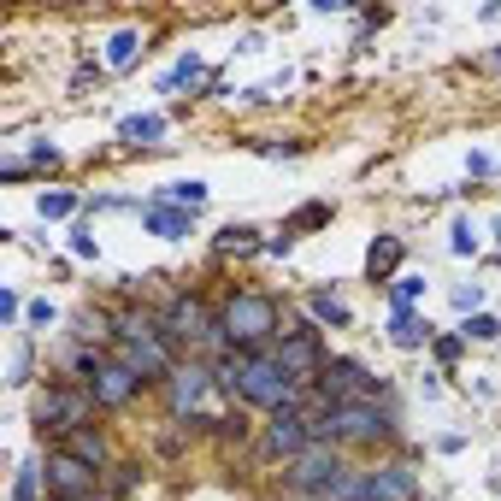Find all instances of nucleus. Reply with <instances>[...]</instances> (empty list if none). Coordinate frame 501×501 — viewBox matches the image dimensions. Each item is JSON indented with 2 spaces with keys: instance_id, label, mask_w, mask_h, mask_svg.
<instances>
[{
  "instance_id": "nucleus-17",
  "label": "nucleus",
  "mask_w": 501,
  "mask_h": 501,
  "mask_svg": "<svg viewBox=\"0 0 501 501\" xmlns=\"http://www.w3.org/2000/svg\"><path fill=\"white\" fill-rule=\"evenodd\" d=\"M390 336H395V348H419V343H431V324H424L413 307H401L395 324H390Z\"/></svg>"
},
{
  "instance_id": "nucleus-28",
  "label": "nucleus",
  "mask_w": 501,
  "mask_h": 501,
  "mask_svg": "<svg viewBox=\"0 0 501 501\" xmlns=\"http://www.w3.org/2000/svg\"><path fill=\"white\" fill-rule=\"evenodd\" d=\"M312 319H319V324H336V331H343V324H348V307H343L336 295H312Z\"/></svg>"
},
{
  "instance_id": "nucleus-8",
  "label": "nucleus",
  "mask_w": 501,
  "mask_h": 501,
  "mask_svg": "<svg viewBox=\"0 0 501 501\" xmlns=\"http://www.w3.org/2000/svg\"><path fill=\"white\" fill-rule=\"evenodd\" d=\"M271 360H278L283 372H290L295 383H319V372H324V336H319V324H301V331H283L278 343H271Z\"/></svg>"
},
{
  "instance_id": "nucleus-19",
  "label": "nucleus",
  "mask_w": 501,
  "mask_h": 501,
  "mask_svg": "<svg viewBox=\"0 0 501 501\" xmlns=\"http://www.w3.org/2000/svg\"><path fill=\"white\" fill-rule=\"evenodd\" d=\"M219 248L224 254H266V242H254V230H248V224H230V230H219Z\"/></svg>"
},
{
  "instance_id": "nucleus-12",
  "label": "nucleus",
  "mask_w": 501,
  "mask_h": 501,
  "mask_svg": "<svg viewBox=\"0 0 501 501\" xmlns=\"http://www.w3.org/2000/svg\"><path fill=\"white\" fill-rule=\"evenodd\" d=\"M89 395L100 401V413H124L136 395H142V378H136L124 360H107V366H100L95 378H89Z\"/></svg>"
},
{
  "instance_id": "nucleus-21",
  "label": "nucleus",
  "mask_w": 501,
  "mask_h": 501,
  "mask_svg": "<svg viewBox=\"0 0 501 501\" xmlns=\"http://www.w3.org/2000/svg\"><path fill=\"white\" fill-rule=\"evenodd\" d=\"M136 484H142V460H118V466H112V478H107V496L112 501H124L136 490Z\"/></svg>"
},
{
  "instance_id": "nucleus-32",
  "label": "nucleus",
  "mask_w": 501,
  "mask_h": 501,
  "mask_svg": "<svg viewBox=\"0 0 501 501\" xmlns=\"http://www.w3.org/2000/svg\"><path fill=\"white\" fill-rule=\"evenodd\" d=\"M460 354H466V336H436V360H443V366H455Z\"/></svg>"
},
{
  "instance_id": "nucleus-20",
  "label": "nucleus",
  "mask_w": 501,
  "mask_h": 501,
  "mask_svg": "<svg viewBox=\"0 0 501 501\" xmlns=\"http://www.w3.org/2000/svg\"><path fill=\"white\" fill-rule=\"evenodd\" d=\"M324 224H331V207H324V200H307V207H295L290 212V224H283V230H324Z\"/></svg>"
},
{
  "instance_id": "nucleus-14",
  "label": "nucleus",
  "mask_w": 501,
  "mask_h": 501,
  "mask_svg": "<svg viewBox=\"0 0 501 501\" xmlns=\"http://www.w3.org/2000/svg\"><path fill=\"white\" fill-rule=\"evenodd\" d=\"M401 260H407V242L401 236H372V248H366V278L372 283H395V271H401Z\"/></svg>"
},
{
  "instance_id": "nucleus-15",
  "label": "nucleus",
  "mask_w": 501,
  "mask_h": 501,
  "mask_svg": "<svg viewBox=\"0 0 501 501\" xmlns=\"http://www.w3.org/2000/svg\"><path fill=\"white\" fill-rule=\"evenodd\" d=\"M59 448H71L77 460H89L95 472H112V448H107V431H100V424H83V431H71Z\"/></svg>"
},
{
  "instance_id": "nucleus-11",
  "label": "nucleus",
  "mask_w": 501,
  "mask_h": 501,
  "mask_svg": "<svg viewBox=\"0 0 501 501\" xmlns=\"http://www.w3.org/2000/svg\"><path fill=\"white\" fill-rule=\"evenodd\" d=\"M312 443V419L307 407H283V413H266V460H290L301 455V448Z\"/></svg>"
},
{
  "instance_id": "nucleus-6",
  "label": "nucleus",
  "mask_w": 501,
  "mask_h": 501,
  "mask_svg": "<svg viewBox=\"0 0 501 501\" xmlns=\"http://www.w3.org/2000/svg\"><path fill=\"white\" fill-rule=\"evenodd\" d=\"M343 472H348V460H343V448H336V443H307L290 466H283V484H290L295 496H319L324 501Z\"/></svg>"
},
{
  "instance_id": "nucleus-10",
  "label": "nucleus",
  "mask_w": 501,
  "mask_h": 501,
  "mask_svg": "<svg viewBox=\"0 0 501 501\" xmlns=\"http://www.w3.org/2000/svg\"><path fill=\"white\" fill-rule=\"evenodd\" d=\"M312 390H324L331 401H378V378H372V372L360 366V360H348V354H331Z\"/></svg>"
},
{
  "instance_id": "nucleus-31",
  "label": "nucleus",
  "mask_w": 501,
  "mask_h": 501,
  "mask_svg": "<svg viewBox=\"0 0 501 501\" xmlns=\"http://www.w3.org/2000/svg\"><path fill=\"white\" fill-rule=\"evenodd\" d=\"M419 290H424L419 278H395V283H390V295H395V312H401V307H413V301H419Z\"/></svg>"
},
{
  "instance_id": "nucleus-18",
  "label": "nucleus",
  "mask_w": 501,
  "mask_h": 501,
  "mask_svg": "<svg viewBox=\"0 0 501 501\" xmlns=\"http://www.w3.org/2000/svg\"><path fill=\"white\" fill-rule=\"evenodd\" d=\"M159 136H166V118H159V112H148V118H124V142H136V148H154Z\"/></svg>"
},
{
  "instance_id": "nucleus-38",
  "label": "nucleus",
  "mask_w": 501,
  "mask_h": 501,
  "mask_svg": "<svg viewBox=\"0 0 501 501\" xmlns=\"http://www.w3.org/2000/svg\"><path fill=\"white\" fill-rule=\"evenodd\" d=\"M71 254H77V260H95V242H89V236L77 230V236H71Z\"/></svg>"
},
{
  "instance_id": "nucleus-29",
  "label": "nucleus",
  "mask_w": 501,
  "mask_h": 501,
  "mask_svg": "<svg viewBox=\"0 0 501 501\" xmlns=\"http://www.w3.org/2000/svg\"><path fill=\"white\" fill-rule=\"evenodd\" d=\"M460 336H466V343H472V336H478V343H496V336H501V319H490V312H472V319L460 324Z\"/></svg>"
},
{
  "instance_id": "nucleus-9",
  "label": "nucleus",
  "mask_w": 501,
  "mask_h": 501,
  "mask_svg": "<svg viewBox=\"0 0 501 501\" xmlns=\"http://www.w3.org/2000/svg\"><path fill=\"white\" fill-rule=\"evenodd\" d=\"M212 390H219V378H212L207 360H183V366L166 378V390H159V395H166L171 419H200V407H207Z\"/></svg>"
},
{
  "instance_id": "nucleus-34",
  "label": "nucleus",
  "mask_w": 501,
  "mask_h": 501,
  "mask_svg": "<svg viewBox=\"0 0 501 501\" xmlns=\"http://www.w3.org/2000/svg\"><path fill=\"white\" fill-rule=\"evenodd\" d=\"M472 248H478V236H472L466 219H460V224H455V254H472Z\"/></svg>"
},
{
  "instance_id": "nucleus-36",
  "label": "nucleus",
  "mask_w": 501,
  "mask_h": 501,
  "mask_svg": "<svg viewBox=\"0 0 501 501\" xmlns=\"http://www.w3.org/2000/svg\"><path fill=\"white\" fill-rule=\"evenodd\" d=\"M478 301H484V295H478V283H472V290H455V307H460V312H472Z\"/></svg>"
},
{
  "instance_id": "nucleus-37",
  "label": "nucleus",
  "mask_w": 501,
  "mask_h": 501,
  "mask_svg": "<svg viewBox=\"0 0 501 501\" xmlns=\"http://www.w3.org/2000/svg\"><path fill=\"white\" fill-rule=\"evenodd\" d=\"M24 319H30V324H54V307H47V301H36V307L24 312Z\"/></svg>"
},
{
  "instance_id": "nucleus-2",
  "label": "nucleus",
  "mask_w": 501,
  "mask_h": 501,
  "mask_svg": "<svg viewBox=\"0 0 501 501\" xmlns=\"http://www.w3.org/2000/svg\"><path fill=\"white\" fill-rule=\"evenodd\" d=\"M219 324H224V343H230L236 354L271 348V343L283 336L278 295H266V290H224V301H219Z\"/></svg>"
},
{
  "instance_id": "nucleus-16",
  "label": "nucleus",
  "mask_w": 501,
  "mask_h": 501,
  "mask_svg": "<svg viewBox=\"0 0 501 501\" xmlns=\"http://www.w3.org/2000/svg\"><path fill=\"white\" fill-rule=\"evenodd\" d=\"M148 230H154V236H166V242H183V236H195V212L154 200V207H148Z\"/></svg>"
},
{
  "instance_id": "nucleus-4",
  "label": "nucleus",
  "mask_w": 501,
  "mask_h": 501,
  "mask_svg": "<svg viewBox=\"0 0 501 501\" xmlns=\"http://www.w3.org/2000/svg\"><path fill=\"white\" fill-rule=\"evenodd\" d=\"M166 331L171 343L189 354V348H200V354H230V343H224V324H219V307H212L200 290H178L166 307Z\"/></svg>"
},
{
  "instance_id": "nucleus-39",
  "label": "nucleus",
  "mask_w": 501,
  "mask_h": 501,
  "mask_svg": "<svg viewBox=\"0 0 501 501\" xmlns=\"http://www.w3.org/2000/svg\"><path fill=\"white\" fill-rule=\"evenodd\" d=\"M484 66H490V71H501V47H496V54H484Z\"/></svg>"
},
{
  "instance_id": "nucleus-23",
  "label": "nucleus",
  "mask_w": 501,
  "mask_h": 501,
  "mask_svg": "<svg viewBox=\"0 0 501 501\" xmlns=\"http://www.w3.org/2000/svg\"><path fill=\"white\" fill-rule=\"evenodd\" d=\"M136 54H142V36H136V30H124V36H112L107 66H112V71H124V66H136Z\"/></svg>"
},
{
  "instance_id": "nucleus-22",
  "label": "nucleus",
  "mask_w": 501,
  "mask_h": 501,
  "mask_svg": "<svg viewBox=\"0 0 501 501\" xmlns=\"http://www.w3.org/2000/svg\"><path fill=\"white\" fill-rule=\"evenodd\" d=\"M324 501H366V466H348L343 478L331 484V496Z\"/></svg>"
},
{
  "instance_id": "nucleus-35",
  "label": "nucleus",
  "mask_w": 501,
  "mask_h": 501,
  "mask_svg": "<svg viewBox=\"0 0 501 501\" xmlns=\"http://www.w3.org/2000/svg\"><path fill=\"white\" fill-rule=\"evenodd\" d=\"M30 166H36V171H54V166H59V148H47V142H42V148L30 154Z\"/></svg>"
},
{
  "instance_id": "nucleus-24",
  "label": "nucleus",
  "mask_w": 501,
  "mask_h": 501,
  "mask_svg": "<svg viewBox=\"0 0 501 501\" xmlns=\"http://www.w3.org/2000/svg\"><path fill=\"white\" fill-rule=\"evenodd\" d=\"M36 212H42V219H71V212H77V195L71 189H47L42 200H36Z\"/></svg>"
},
{
  "instance_id": "nucleus-40",
  "label": "nucleus",
  "mask_w": 501,
  "mask_h": 501,
  "mask_svg": "<svg viewBox=\"0 0 501 501\" xmlns=\"http://www.w3.org/2000/svg\"><path fill=\"white\" fill-rule=\"evenodd\" d=\"M47 501H66V496H47Z\"/></svg>"
},
{
  "instance_id": "nucleus-1",
  "label": "nucleus",
  "mask_w": 501,
  "mask_h": 501,
  "mask_svg": "<svg viewBox=\"0 0 501 501\" xmlns=\"http://www.w3.org/2000/svg\"><path fill=\"white\" fill-rule=\"evenodd\" d=\"M212 378L219 390H230L242 407H260V413H283V407H307V383H295L290 372L271 360V348H254V354H219L212 360Z\"/></svg>"
},
{
  "instance_id": "nucleus-7",
  "label": "nucleus",
  "mask_w": 501,
  "mask_h": 501,
  "mask_svg": "<svg viewBox=\"0 0 501 501\" xmlns=\"http://www.w3.org/2000/svg\"><path fill=\"white\" fill-rule=\"evenodd\" d=\"M42 478H47V496H66V501H95L107 490V478H100L89 460H77L71 448H47Z\"/></svg>"
},
{
  "instance_id": "nucleus-25",
  "label": "nucleus",
  "mask_w": 501,
  "mask_h": 501,
  "mask_svg": "<svg viewBox=\"0 0 501 501\" xmlns=\"http://www.w3.org/2000/svg\"><path fill=\"white\" fill-rule=\"evenodd\" d=\"M36 490H42V460H24L18 484H12V501H36Z\"/></svg>"
},
{
  "instance_id": "nucleus-3",
  "label": "nucleus",
  "mask_w": 501,
  "mask_h": 501,
  "mask_svg": "<svg viewBox=\"0 0 501 501\" xmlns=\"http://www.w3.org/2000/svg\"><path fill=\"white\" fill-rule=\"evenodd\" d=\"M312 419V443H336V448H383L395 443V419L378 401H336L331 413H307Z\"/></svg>"
},
{
  "instance_id": "nucleus-30",
  "label": "nucleus",
  "mask_w": 501,
  "mask_h": 501,
  "mask_svg": "<svg viewBox=\"0 0 501 501\" xmlns=\"http://www.w3.org/2000/svg\"><path fill=\"white\" fill-rule=\"evenodd\" d=\"M183 83H189V89L200 83V59H195V54H189V59H178V71L166 77V89H183Z\"/></svg>"
},
{
  "instance_id": "nucleus-33",
  "label": "nucleus",
  "mask_w": 501,
  "mask_h": 501,
  "mask_svg": "<svg viewBox=\"0 0 501 501\" xmlns=\"http://www.w3.org/2000/svg\"><path fill=\"white\" fill-rule=\"evenodd\" d=\"M219 436H224V443H248V419H242V413L219 419Z\"/></svg>"
},
{
  "instance_id": "nucleus-26",
  "label": "nucleus",
  "mask_w": 501,
  "mask_h": 501,
  "mask_svg": "<svg viewBox=\"0 0 501 501\" xmlns=\"http://www.w3.org/2000/svg\"><path fill=\"white\" fill-rule=\"evenodd\" d=\"M77 336L83 343H112V319L107 312H77Z\"/></svg>"
},
{
  "instance_id": "nucleus-27",
  "label": "nucleus",
  "mask_w": 501,
  "mask_h": 501,
  "mask_svg": "<svg viewBox=\"0 0 501 501\" xmlns=\"http://www.w3.org/2000/svg\"><path fill=\"white\" fill-rule=\"evenodd\" d=\"M166 200H171V207H183V212H195L200 207V200H207V183H171V189H166Z\"/></svg>"
},
{
  "instance_id": "nucleus-5",
  "label": "nucleus",
  "mask_w": 501,
  "mask_h": 501,
  "mask_svg": "<svg viewBox=\"0 0 501 501\" xmlns=\"http://www.w3.org/2000/svg\"><path fill=\"white\" fill-rule=\"evenodd\" d=\"M95 407L100 401L89 395V383H77V378H54L47 390H36V424H42V431H59V436L83 431V424L95 419Z\"/></svg>"
},
{
  "instance_id": "nucleus-13",
  "label": "nucleus",
  "mask_w": 501,
  "mask_h": 501,
  "mask_svg": "<svg viewBox=\"0 0 501 501\" xmlns=\"http://www.w3.org/2000/svg\"><path fill=\"white\" fill-rule=\"evenodd\" d=\"M366 501H419V472L407 460H378L366 466Z\"/></svg>"
}]
</instances>
